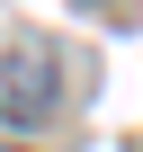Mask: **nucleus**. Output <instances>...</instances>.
I'll return each mask as SVG.
<instances>
[{
    "label": "nucleus",
    "mask_w": 143,
    "mask_h": 152,
    "mask_svg": "<svg viewBox=\"0 0 143 152\" xmlns=\"http://www.w3.org/2000/svg\"><path fill=\"white\" fill-rule=\"evenodd\" d=\"M54 107V54L36 36L0 45V116H45Z\"/></svg>",
    "instance_id": "1"
},
{
    "label": "nucleus",
    "mask_w": 143,
    "mask_h": 152,
    "mask_svg": "<svg viewBox=\"0 0 143 152\" xmlns=\"http://www.w3.org/2000/svg\"><path fill=\"white\" fill-rule=\"evenodd\" d=\"M0 152H18V143H0Z\"/></svg>",
    "instance_id": "2"
}]
</instances>
